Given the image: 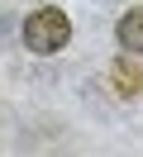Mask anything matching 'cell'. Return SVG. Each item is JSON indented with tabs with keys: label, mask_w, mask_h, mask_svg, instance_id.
<instances>
[{
	"label": "cell",
	"mask_w": 143,
	"mask_h": 157,
	"mask_svg": "<svg viewBox=\"0 0 143 157\" xmlns=\"http://www.w3.org/2000/svg\"><path fill=\"white\" fill-rule=\"evenodd\" d=\"M67 38H72V19H67L57 5H43L24 19V43L29 52H62Z\"/></svg>",
	"instance_id": "obj_1"
},
{
	"label": "cell",
	"mask_w": 143,
	"mask_h": 157,
	"mask_svg": "<svg viewBox=\"0 0 143 157\" xmlns=\"http://www.w3.org/2000/svg\"><path fill=\"white\" fill-rule=\"evenodd\" d=\"M110 76H114V90H119L124 100L143 95V62H133V57H114V62H110Z\"/></svg>",
	"instance_id": "obj_2"
},
{
	"label": "cell",
	"mask_w": 143,
	"mask_h": 157,
	"mask_svg": "<svg viewBox=\"0 0 143 157\" xmlns=\"http://www.w3.org/2000/svg\"><path fill=\"white\" fill-rule=\"evenodd\" d=\"M114 33H119L124 52H138V57H143V5L124 10V14H119V24H114Z\"/></svg>",
	"instance_id": "obj_3"
}]
</instances>
